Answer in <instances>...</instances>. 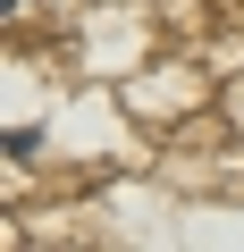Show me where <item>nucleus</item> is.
Segmentation results:
<instances>
[]
</instances>
